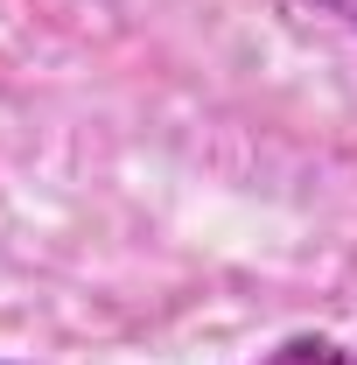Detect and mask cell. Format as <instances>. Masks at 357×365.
I'll list each match as a JSON object with an SVG mask.
<instances>
[{
	"mask_svg": "<svg viewBox=\"0 0 357 365\" xmlns=\"http://www.w3.org/2000/svg\"><path fill=\"white\" fill-rule=\"evenodd\" d=\"M260 365H357V351L351 344H329V337H294V344L267 351Z\"/></svg>",
	"mask_w": 357,
	"mask_h": 365,
	"instance_id": "1",
	"label": "cell"
},
{
	"mask_svg": "<svg viewBox=\"0 0 357 365\" xmlns=\"http://www.w3.org/2000/svg\"><path fill=\"white\" fill-rule=\"evenodd\" d=\"M329 14H343V21H357V0H322Z\"/></svg>",
	"mask_w": 357,
	"mask_h": 365,
	"instance_id": "2",
	"label": "cell"
},
{
	"mask_svg": "<svg viewBox=\"0 0 357 365\" xmlns=\"http://www.w3.org/2000/svg\"><path fill=\"white\" fill-rule=\"evenodd\" d=\"M0 365H7V359H0Z\"/></svg>",
	"mask_w": 357,
	"mask_h": 365,
	"instance_id": "3",
	"label": "cell"
}]
</instances>
